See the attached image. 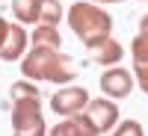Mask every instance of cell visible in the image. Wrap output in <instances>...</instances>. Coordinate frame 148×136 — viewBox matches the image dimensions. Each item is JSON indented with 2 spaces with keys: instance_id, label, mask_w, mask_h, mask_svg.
<instances>
[{
  "instance_id": "1",
  "label": "cell",
  "mask_w": 148,
  "mask_h": 136,
  "mask_svg": "<svg viewBox=\"0 0 148 136\" xmlns=\"http://www.w3.org/2000/svg\"><path fill=\"white\" fill-rule=\"evenodd\" d=\"M21 74H24V80H33V83L71 86V80L77 77V68H74L71 56H65L62 51L33 47V51H27V56L21 59Z\"/></svg>"
},
{
  "instance_id": "2",
  "label": "cell",
  "mask_w": 148,
  "mask_h": 136,
  "mask_svg": "<svg viewBox=\"0 0 148 136\" xmlns=\"http://www.w3.org/2000/svg\"><path fill=\"white\" fill-rule=\"evenodd\" d=\"M65 21H68L71 33L77 36L86 47H95V44H101L104 39L113 36V15L104 12L98 3H92V0L71 3L68 12H65Z\"/></svg>"
},
{
  "instance_id": "3",
  "label": "cell",
  "mask_w": 148,
  "mask_h": 136,
  "mask_svg": "<svg viewBox=\"0 0 148 136\" xmlns=\"http://www.w3.org/2000/svg\"><path fill=\"white\" fill-rule=\"evenodd\" d=\"M12 133L15 136H47L39 98H15L12 101Z\"/></svg>"
},
{
  "instance_id": "4",
  "label": "cell",
  "mask_w": 148,
  "mask_h": 136,
  "mask_svg": "<svg viewBox=\"0 0 148 136\" xmlns=\"http://www.w3.org/2000/svg\"><path fill=\"white\" fill-rule=\"evenodd\" d=\"M86 121L95 127V133H110L119 127V107L113 98H95V101H89V107L83 109Z\"/></svg>"
},
{
  "instance_id": "5",
  "label": "cell",
  "mask_w": 148,
  "mask_h": 136,
  "mask_svg": "<svg viewBox=\"0 0 148 136\" xmlns=\"http://www.w3.org/2000/svg\"><path fill=\"white\" fill-rule=\"evenodd\" d=\"M89 92L83 89V86H62L59 92H53V98H51V109L56 115H65V118H71V115H77V113H83L86 107H89Z\"/></svg>"
},
{
  "instance_id": "6",
  "label": "cell",
  "mask_w": 148,
  "mask_h": 136,
  "mask_svg": "<svg viewBox=\"0 0 148 136\" xmlns=\"http://www.w3.org/2000/svg\"><path fill=\"white\" fill-rule=\"evenodd\" d=\"M133 83H136V77H133L127 68H119V65L107 68L101 74V92H104V98H113V101L127 98L133 92Z\"/></svg>"
},
{
  "instance_id": "7",
  "label": "cell",
  "mask_w": 148,
  "mask_h": 136,
  "mask_svg": "<svg viewBox=\"0 0 148 136\" xmlns=\"http://www.w3.org/2000/svg\"><path fill=\"white\" fill-rule=\"evenodd\" d=\"M27 47H30L27 30H24L21 24H9V36H6L3 47H0V59H3V62H21V59L27 56Z\"/></svg>"
},
{
  "instance_id": "8",
  "label": "cell",
  "mask_w": 148,
  "mask_h": 136,
  "mask_svg": "<svg viewBox=\"0 0 148 136\" xmlns=\"http://www.w3.org/2000/svg\"><path fill=\"white\" fill-rule=\"evenodd\" d=\"M89 51H92V59H95L98 65H104V68L119 65V62H121V56H125V47H121V42H116L113 36H110V39H104L101 44L89 47Z\"/></svg>"
},
{
  "instance_id": "9",
  "label": "cell",
  "mask_w": 148,
  "mask_h": 136,
  "mask_svg": "<svg viewBox=\"0 0 148 136\" xmlns=\"http://www.w3.org/2000/svg\"><path fill=\"white\" fill-rule=\"evenodd\" d=\"M47 136H98V133H95V127L89 124V121H86V115L77 113V115L53 124L51 130H47Z\"/></svg>"
},
{
  "instance_id": "10",
  "label": "cell",
  "mask_w": 148,
  "mask_h": 136,
  "mask_svg": "<svg viewBox=\"0 0 148 136\" xmlns=\"http://www.w3.org/2000/svg\"><path fill=\"white\" fill-rule=\"evenodd\" d=\"M30 44H33V47H53V51H59V44H62V36H59V30L51 27V24H39V27L33 30Z\"/></svg>"
},
{
  "instance_id": "11",
  "label": "cell",
  "mask_w": 148,
  "mask_h": 136,
  "mask_svg": "<svg viewBox=\"0 0 148 136\" xmlns=\"http://www.w3.org/2000/svg\"><path fill=\"white\" fill-rule=\"evenodd\" d=\"M12 15L21 24H39L42 18V0H12Z\"/></svg>"
},
{
  "instance_id": "12",
  "label": "cell",
  "mask_w": 148,
  "mask_h": 136,
  "mask_svg": "<svg viewBox=\"0 0 148 136\" xmlns=\"http://www.w3.org/2000/svg\"><path fill=\"white\" fill-rule=\"evenodd\" d=\"M62 15H65V9H62L59 0H42V18H39V24H51V27H56V24L62 21Z\"/></svg>"
},
{
  "instance_id": "13",
  "label": "cell",
  "mask_w": 148,
  "mask_h": 136,
  "mask_svg": "<svg viewBox=\"0 0 148 136\" xmlns=\"http://www.w3.org/2000/svg\"><path fill=\"white\" fill-rule=\"evenodd\" d=\"M130 56H133V65H145L148 62V33H139L130 42Z\"/></svg>"
},
{
  "instance_id": "14",
  "label": "cell",
  "mask_w": 148,
  "mask_h": 136,
  "mask_svg": "<svg viewBox=\"0 0 148 136\" xmlns=\"http://www.w3.org/2000/svg\"><path fill=\"white\" fill-rule=\"evenodd\" d=\"M9 98L12 101H15V98H39V86H36L33 80H18V83H12Z\"/></svg>"
},
{
  "instance_id": "15",
  "label": "cell",
  "mask_w": 148,
  "mask_h": 136,
  "mask_svg": "<svg viewBox=\"0 0 148 136\" xmlns=\"http://www.w3.org/2000/svg\"><path fill=\"white\" fill-rule=\"evenodd\" d=\"M113 136H145V130H142V124H139V121L127 118V121H121V124L113 130Z\"/></svg>"
},
{
  "instance_id": "16",
  "label": "cell",
  "mask_w": 148,
  "mask_h": 136,
  "mask_svg": "<svg viewBox=\"0 0 148 136\" xmlns=\"http://www.w3.org/2000/svg\"><path fill=\"white\" fill-rule=\"evenodd\" d=\"M133 77H136L139 89L148 95V62H145V65H133Z\"/></svg>"
},
{
  "instance_id": "17",
  "label": "cell",
  "mask_w": 148,
  "mask_h": 136,
  "mask_svg": "<svg viewBox=\"0 0 148 136\" xmlns=\"http://www.w3.org/2000/svg\"><path fill=\"white\" fill-rule=\"evenodd\" d=\"M6 36H9V21H6V18H0V47H3Z\"/></svg>"
},
{
  "instance_id": "18",
  "label": "cell",
  "mask_w": 148,
  "mask_h": 136,
  "mask_svg": "<svg viewBox=\"0 0 148 136\" xmlns=\"http://www.w3.org/2000/svg\"><path fill=\"white\" fill-rule=\"evenodd\" d=\"M139 33H148V12L139 18Z\"/></svg>"
},
{
  "instance_id": "19",
  "label": "cell",
  "mask_w": 148,
  "mask_h": 136,
  "mask_svg": "<svg viewBox=\"0 0 148 136\" xmlns=\"http://www.w3.org/2000/svg\"><path fill=\"white\" fill-rule=\"evenodd\" d=\"M92 3H121V0H92Z\"/></svg>"
}]
</instances>
